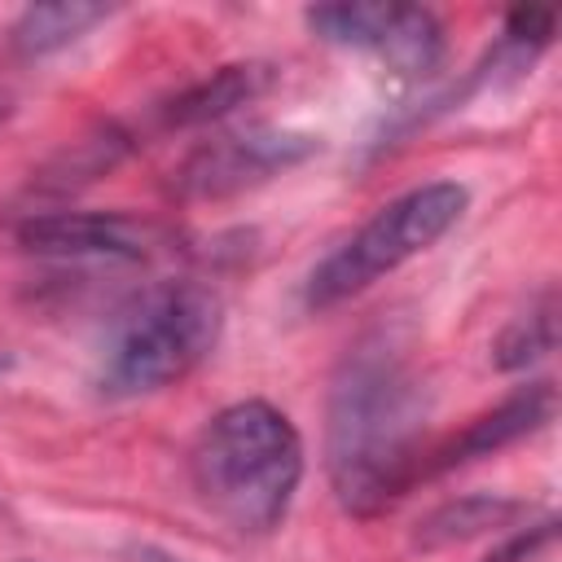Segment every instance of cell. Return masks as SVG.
Returning a JSON list of instances; mask_svg holds the SVG:
<instances>
[{
	"label": "cell",
	"instance_id": "1",
	"mask_svg": "<svg viewBox=\"0 0 562 562\" xmlns=\"http://www.w3.org/2000/svg\"><path fill=\"white\" fill-rule=\"evenodd\" d=\"M426 395L395 338L378 334L347 351L329 386L325 457L342 509L369 518L422 479Z\"/></svg>",
	"mask_w": 562,
	"mask_h": 562
},
{
	"label": "cell",
	"instance_id": "2",
	"mask_svg": "<svg viewBox=\"0 0 562 562\" xmlns=\"http://www.w3.org/2000/svg\"><path fill=\"white\" fill-rule=\"evenodd\" d=\"M198 501L237 536H268L303 483V435L268 400H237L206 417L189 448Z\"/></svg>",
	"mask_w": 562,
	"mask_h": 562
},
{
	"label": "cell",
	"instance_id": "3",
	"mask_svg": "<svg viewBox=\"0 0 562 562\" xmlns=\"http://www.w3.org/2000/svg\"><path fill=\"white\" fill-rule=\"evenodd\" d=\"M224 307L215 290L198 281H158L127 312H119L101 364L97 391L110 400H136L184 382L220 342Z\"/></svg>",
	"mask_w": 562,
	"mask_h": 562
},
{
	"label": "cell",
	"instance_id": "4",
	"mask_svg": "<svg viewBox=\"0 0 562 562\" xmlns=\"http://www.w3.org/2000/svg\"><path fill=\"white\" fill-rule=\"evenodd\" d=\"M465 202H470V193L457 180H426V184L404 189L400 198L378 206L351 237H342L307 272L303 303L312 312H325V307H338V303L364 294L369 285H378L382 277L404 268L408 259L426 255L465 215Z\"/></svg>",
	"mask_w": 562,
	"mask_h": 562
},
{
	"label": "cell",
	"instance_id": "5",
	"mask_svg": "<svg viewBox=\"0 0 562 562\" xmlns=\"http://www.w3.org/2000/svg\"><path fill=\"white\" fill-rule=\"evenodd\" d=\"M307 26L342 48H364L400 75H430L443 57V31L430 9L413 4H321Z\"/></svg>",
	"mask_w": 562,
	"mask_h": 562
},
{
	"label": "cell",
	"instance_id": "6",
	"mask_svg": "<svg viewBox=\"0 0 562 562\" xmlns=\"http://www.w3.org/2000/svg\"><path fill=\"white\" fill-rule=\"evenodd\" d=\"M13 237L31 255L48 259H114L136 263L149 259L162 246V228L127 215V211H66V206H40L22 211L13 224Z\"/></svg>",
	"mask_w": 562,
	"mask_h": 562
},
{
	"label": "cell",
	"instance_id": "7",
	"mask_svg": "<svg viewBox=\"0 0 562 562\" xmlns=\"http://www.w3.org/2000/svg\"><path fill=\"white\" fill-rule=\"evenodd\" d=\"M316 149V140L307 136H290V132H246V136H224L202 145L180 171H176V189L184 198H224L237 193L255 180H268L294 162H303Z\"/></svg>",
	"mask_w": 562,
	"mask_h": 562
},
{
	"label": "cell",
	"instance_id": "8",
	"mask_svg": "<svg viewBox=\"0 0 562 562\" xmlns=\"http://www.w3.org/2000/svg\"><path fill=\"white\" fill-rule=\"evenodd\" d=\"M553 413H558V391H553V382H527V386H518L514 395H505L492 413L474 417L461 435H452V439L426 448V457H422V479L443 474V470H452V465H465V461H474V457H492V452H501V448H509V443H518V439L544 430V426L553 422Z\"/></svg>",
	"mask_w": 562,
	"mask_h": 562
},
{
	"label": "cell",
	"instance_id": "9",
	"mask_svg": "<svg viewBox=\"0 0 562 562\" xmlns=\"http://www.w3.org/2000/svg\"><path fill=\"white\" fill-rule=\"evenodd\" d=\"M272 83V70L263 61H237V66H220L215 75L180 88L176 97H167L158 110H154V123L158 127H202V123H215L224 114H233L237 105L255 101L263 88Z\"/></svg>",
	"mask_w": 562,
	"mask_h": 562
},
{
	"label": "cell",
	"instance_id": "10",
	"mask_svg": "<svg viewBox=\"0 0 562 562\" xmlns=\"http://www.w3.org/2000/svg\"><path fill=\"white\" fill-rule=\"evenodd\" d=\"M132 145H136V132H127L123 123H101V127H92L88 136L70 140V145L31 180V193H40V198H66V193L92 184L97 176H105L110 167H119Z\"/></svg>",
	"mask_w": 562,
	"mask_h": 562
},
{
	"label": "cell",
	"instance_id": "11",
	"mask_svg": "<svg viewBox=\"0 0 562 562\" xmlns=\"http://www.w3.org/2000/svg\"><path fill=\"white\" fill-rule=\"evenodd\" d=\"M114 9L105 4H83V0H66V4H31L13 18L9 26V48L22 61H40L53 57L61 48H70L79 35H88L92 26H101Z\"/></svg>",
	"mask_w": 562,
	"mask_h": 562
},
{
	"label": "cell",
	"instance_id": "12",
	"mask_svg": "<svg viewBox=\"0 0 562 562\" xmlns=\"http://www.w3.org/2000/svg\"><path fill=\"white\" fill-rule=\"evenodd\" d=\"M518 514H522L518 501L474 492V496H457V501H443L439 509H430L417 522V536L413 540L422 549H443V544H461V540H474V536L496 531V527H514Z\"/></svg>",
	"mask_w": 562,
	"mask_h": 562
},
{
	"label": "cell",
	"instance_id": "13",
	"mask_svg": "<svg viewBox=\"0 0 562 562\" xmlns=\"http://www.w3.org/2000/svg\"><path fill=\"white\" fill-rule=\"evenodd\" d=\"M553 347H558V303H553V290H544L536 303H527V312H518L501 329V338L492 347V360L501 369H531Z\"/></svg>",
	"mask_w": 562,
	"mask_h": 562
},
{
	"label": "cell",
	"instance_id": "14",
	"mask_svg": "<svg viewBox=\"0 0 562 562\" xmlns=\"http://www.w3.org/2000/svg\"><path fill=\"white\" fill-rule=\"evenodd\" d=\"M553 527H558V522H553V518H544V522H536V527L518 531V536H514L496 558H487V562H531V558L553 540Z\"/></svg>",
	"mask_w": 562,
	"mask_h": 562
},
{
	"label": "cell",
	"instance_id": "15",
	"mask_svg": "<svg viewBox=\"0 0 562 562\" xmlns=\"http://www.w3.org/2000/svg\"><path fill=\"white\" fill-rule=\"evenodd\" d=\"M13 114H18V97H13V92H9L4 83H0V127H4V123H9Z\"/></svg>",
	"mask_w": 562,
	"mask_h": 562
},
{
	"label": "cell",
	"instance_id": "16",
	"mask_svg": "<svg viewBox=\"0 0 562 562\" xmlns=\"http://www.w3.org/2000/svg\"><path fill=\"white\" fill-rule=\"evenodd\" d=\"M4 369H9V356H0V373H4Z\"/></svg>",
	"mask_w": 562,
	"mask_h": 562
}]
</instances>
